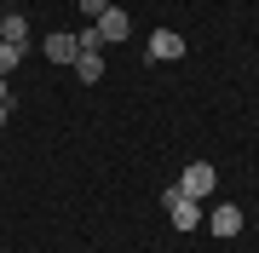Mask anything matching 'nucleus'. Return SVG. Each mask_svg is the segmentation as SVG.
Instances as JSON below:
<instances>
[{
  "mask_svg": "<svg viewBox=\"0 0 259 253\" xmlns=\"http://www.w3.org/2000/svg\"><path fill=\"white\" fill-rule=\"evenodd\" d=\"M161 207H167V219H173V230H196V225L207 219V213H202V201H190L179 184H167V190H161Z\"/></svg>",
  "mask_w": 259,
  "mask_h": 253,
  "instance_id": "nucleus-1",
  "label": "nucleus"
},
{
  "mask_svg": "<svg viewBox=\"0 0 259 253\" xmlns=\"http://www.w3.org/2000/svg\"><path fill=\"white\" fill-rule=\"evenodd\" d=\"M213 184H219V173H213L207 161H190L185 178H179V190H185L190 201H207V196H213Z\"/></svg>",
  "mask_w": 259,
  "mask_h": 253,
  "instance_id": "nucleus-2",
  "label": "nucleus"
},
{
  "mask_svg": "<svg viewBox=\"0 0 259 253\" xmlns=\"http://www.w3.org/2000/svg\"><path fill=\"white\" fill-rule=\"evenodd\" d=\"M202 225H207L213 236H225V242H231V236H242V225H248V219H242V207H236V201H225V207H213Z\"/></svg>",
  "mask_w": 259,
  "mask_h": 253,
  "instance_id": "nucleus-3",
  "label": "nucleus"
},
{
  "mask_svg": "<svg viewBox=\"0 0 259 253\" xmlns=\"http://www.w3.org/2000/svg\"><path fill=\"white\" fill-rule=\"evenodd\" d=\"M93 29H98V46H115V40H127V35H133V18H127L121 6H110Z\"/></svg>",
  "mask_w": 259,
  "mask_h": 253,
  "instance_id": "nucleus-4",
  "label": "nucleus"
},
{
  "mask_svg": "<svg viewBox=\"0 0 259 253\" xmlns=\"http://www.w3.org/2000/svg\"><path fill=\"white\" fill-rule=\"evenodd\" d=\"M150 58H156V64H179V58H185V35H179V29H156V35H150Z\"/></svg>",
  "mask_w": 259,
  "mask_h": 253,
  "instance_id": "nucleus-5",
  "label": "nucleus"
},
{
  "mask_svg": "<svg viewBox=\"0 0 259 253\" xmlns=\"http://www.w3.org/2000/svg\"><path fill=\"white\" fill-rule=\"evenodd\" d=\"M75 58H81L75 35H69V29H52V35H47V64H75Z\"/></svg>",
  "mask_w": 259,
  "mask_h": 253,
  "instance_id": "nucleus-6",
  "label": "nucleus"
},
{
  "mask_svg": "<svg viewBox=\"0 0 259 253\" xmlns=\"http://www.w3.org/2000/svg\"><path fill=\"white\" fill-rule=\"evenodd\" d=\"M0 40H12V46H29V18H23V12H6V18H0Z\"/></svg>",
  "mask_w": 259,
  "mask_h": 253,
  "instance_id": "nucleus-7",
  "label": "nucleus"
},
{
  "mask_svg": "<svg viewBox=\"0 0 259 253\" xmlns=\"http://www.w3.org/2000/svg\"><path fill=\"white\" fill-rule=\"evenodd\" d=\"M69 69H75V81H104V52H81Z\"/></svg>",
  "mask_w": 259,
  "mask_h": 253,
  "instance_id": "nucleus-8",
  "label": "nucleus"
},
{
  "mask_svg": "<svg viewBox=\"0 0 259 253\" xmlns=\"http://www.w3.org/2000/svg\"><path fill=\"white\" fill-rule=\"evenodd\" d=\"M23 52H29V46H12V40H0V81H6L12 69L23 64Z\"/></svg>",
  "mask_w": 259,
  "mask_h": 253,
  "instance_id": "nucleus-9",
  "label": "nucleus"
},
{
  "mask_svg": "<svg viewBox=\"0 0 259 253\" xmlns=\"http://www.w3.org/2000/svg\"><path fill=\"white\" fill-rule=\"evenodd\" d=\"M81 12H87V23H98L104 12H110V0H81Z\"/></svg>",
  "mask_w": 259,
  "mask_h": 253,
  "instance_id": "nucleus-10",
  "label": "nucleus"
},
{
  "mask_svg": "<svg viewBox=\"0 0 259 253\" xmlns=\"http://www.w3.org/2000/svg\"><path fill=\"white\" fill-rule=\"evenodd\" d=\"M6 115H12V98H0V127H6Z\"/></svg>",
  "mask_w": 259,
  "mask_h": 253,
  "instance_id": "nucleus-11",
  "label": "nucleus"
},
{
  "mask_svg": "<svg viewBox=\"0 0 259 253\" xmlns=\"http://www.w3.org/2000/svg\"><path fill=\"white\" fill-rule=\"evenodd\" d=\"M0 98H6V81H0Z\"/></svg>",
  "mask_w": 259,
  "mask_h": 253,
  "instance_id": "nucleus-12",
  "label": "nucleus"
}]
</instances>
